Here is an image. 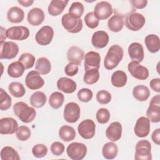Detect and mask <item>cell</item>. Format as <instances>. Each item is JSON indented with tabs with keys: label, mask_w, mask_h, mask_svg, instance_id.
Returning a JSON list of instances; mask_svg holds the SVG:
<instances>
[{
	"label": "cell",
	"mask_w": 160,
	"mask_h": 160,
	"mask_svg": "<svg viewBox=\"0 0 160 160\" xmlns=\"http://www.w3.org/2000/svg\"><path fill=\"white\" fill-rule=\"evenodd\" d=\"M6 31V29H4L2 26H1V40H0V42L5 41L4 40H6L7 36H6V32L5 34H4V32H5Z\"/></svg>",
	"instance_id": "cell-55"
},
{
	"label": "cell",
	"mask_w": 160,
	"mask_h": 160,
	"mask_svg": "<svg viewBox=\"0 0 160 160\" xmlns=\"http://www.w3.org/2000/svg\"><path fill=\"white\" fill-rule=\"evenodd\" d=\"M128 54L132 61L141 62L144 58V49L141 44L134 42L128 46Z\"/></svg>",
	"instance_id": "cell-19"
},
{
	"label": "cell",
	"mask_w": 160,
	"mask_h": 160,
	"mask_svg": "<svg viewBox=\"0 0 160 160\" xmlns=\"http://www.w3.org/2000/svg\"><path fill=\"white\" fill-rule=\"evenodd\" d=\"M32 153L37 158H43L48 153V148L43 144H37L32 147Z\"/></svg>",
	"instance_id": "cell-46"
},
{
	"label": "cell",
	"mask_w": 160,
	"mask_h": 160,
	"mask_svg": "<svg viewBox=\"0 0 160 160\" xmlns=\"http://www.w3.org/2000/svg\"><path fill=\"white\" fill-rule=\"evenodd\" d=\"M57 88L60 91L66 94H71L76 91L77 85L72 79L67 77H62L57 81Z\"/></svg>",
	"instance_id": "cell-23"
},
{
	"label": "cell",
	"mask_w": 160,
	"mask_h": 160,
	"mask_svg": "<svg viewBox=\"0 0 160 160\" xmlns=\"http://www.w3.org/2000/svg\"><path fill=\"white\" fill-rule=\"evenodd\" d=\"M1 160H20L18 152L11 146H4L1 151Z\"/></svg>",
	"instance_id": "cell-38"
},
{
	"label": "cell",
	"mask_w": 160,
	"mask_h": 160,
	"mask_svg": "<svg viewBox=\"0 0 160 160\" xmlns=\"http://www.w3.org/2000/svg\"><path fill=\"white\" fill-rule=\"evenodd\" d=\"M47 101L46 95L41 91H36L30 97L31 104L36 108L43 107Z\"/></svg>",
	"instance_id": "cell-34"
},
{
	"label": "cell",
	"mask_w": 160,
	"mask_h": 160,
	"mask_svg": "<svg viewBox=\"0 0 160 160\" xmlns=\"http://www.w3.org/2000/svg\"><path fill=\"white\" fill-rule=\"evenodd\" d=\"M8 89L10 94L15 98H22L25 95L26 89L22 83L12 82L9 84Z\"/></svg>",
	"instance_id": "cell-36"
},
{
	"label": "cell",
	"mask_w": 160,
	"mask_h": 160,
	"mask_svg": "<svg viewBox=\"0 0 160 160\" xmlns=\"http://www.w3.org/2000/svg\"><path fill=\"white\" fill-rule=\"evenodd\" d=\"M31 132L30 129L26 126H21L18 127L16 132V138L21 141H26L31 137Z\"/></svg>",
	"instance_id": "cell-43"
},
{
	"label": "cell",
	"mask_w": 160,
	"mask_h": 160,
	"mask_svg": "<svg viewBox=\"0 0 160 160\" xmlns=\"http://www.w3.org/2000/svg\"><path fill=\"white\" fill-rule=\"evenodd\" d=\"M84 52L82 49L76 46L70 47L67 52V59L69 62L80 65L84 58Z\"/></svg>",
	"instance_id": "cell-24"
},
{
	"label": "cell",
	"mask_w": 160,
	"mask_h": 160,
	"mask_svg": "<svg viewBox=\"0 0 160 160\" xmlns=\"http://www.w3.org/2000/svg\"><path fill=\"white\" fill-rule=\"evenodd\" d=\"M146 116L152 122L160 121V95L153 96L149 102V106L146 111Z\"/></svg>",
	"instance_id": "cell-8"
},
{
	"label": "cell",
	"mask_w": 160,
	"mask_h": 160,
	"mask_svg": "<svg viewBox=\"0 0 160 160\" xmlns=\"http://www.w3.org/2000/svg\"><path fill=\"white\" fill-rule=\"evenodd\" d=\"M124 24L123 16L118 14H115L108 20V27L112 32H118L122 29Z\"/></svg>",
	"instance_id": "cell-27"
},
{
	"label": "cell",
	"mask_w": 160,
	"mask_h": 160,
	"mask_svg": "<svg viewBox=\"0 0 160 160\" xmlns=\"http://www.w3.org/2000/svg\"><path fill=\"white\" fill-rule=\"evenodd\" d=\"M26 86L31 90H37L41 88L44 84V80L36 71L29 72L25 78Z\"/></svg>",
	"instance_id": "cell-14"
},
{
	"label": "cell",
	"mask_w": 160,
	"mask_h": 160,
	"mask_svg": "<svg viewBox=\"0 0 160 160\" xmlns=\"http://www.w3.org/2000/svg\"><path fill=\"white\" fill-rule=\"evenodd\" d=\"M18 2L24 7L31 6L34 3L33 0H18Z\"/></svg>",
	"instance_id": "cell-54"
},
{
	"label": "cell",
	"mask_w": 160,
	"mask_h": 160,
	"mask_svg": "<svg viewBox=\"0 0 160 160\" xmlns=\"http://www.w3.org/2000/svg\"><path fill=\"white\" fill-rule=\"evenodd\" d=\"M12 105V99L11 96L2 89L0 88V109L6 111Z\"/></svg>",
	"instance_id": "cell-40"
},
{
	"label": "cell",
	"mask_w": 160,
	"mask_h": 160,
	"mask_svg": "<svg viewBox=\"0 0 160 160\" xmlns=\"http://www.w3.org/2000/svg\"><path fill=\"white\" fill-rule=\"evenodd\" d=\"M99 76V72L98 69H89L86 71L83 77V80L87 84H94L98 81Z\"/></svg>",
	"instance_id": "cell-39"
},
{
	"label": "cell",
	"mask_w": 160,
	"mask_h": 160,
	"mask_svg": "<svg viewBox=\"0 0 160 160\" xmlns=\"http://www.w3.org/2000/svg\"><path fill=\"white\" fill-rule=\"evenodd\" d=\"M84 6L81 2L76 1L71 4L68 13L77 18H81L84 12Z\"/></svg>",
	"instance_id": "cell-42"
},
{
	"label": "cell",
	"mask_w": 160,
	"mask_h": 160,
	"mask_svg": "<svg viewBox=\"0 0 160 160\" xmlns=\"http://www.w3.org/2000/svg\"><path fill=\"white\" fill-rule=\"evenodd\" d=\"M149 88L144 85H138L132 89L133 97L139 101H146L150 96Z\"/></svg>",
	"instance_id": "cell-30"
},
{
	"label": "cell",
	"mask_w": 160,
	"mask_h": 160,
	"mask_svg": "<svg viewBox=\"0 0 160 160\" xmlns=\"http://www.w3.org/2000/svg\"><path fill=\"white\" fill-rule=\"evenodd\" d=\"M124 22L128 29L132 31H138L145 24L146 19L142 14L137 12H131L126 15Z\"/></svg>",
	"instance_id": "cell-4"
},
{
	"label": "cell",
	"mask_w": 160,
	"mask_h": 160,
	"mask_svg": "<svg viewBox=\"0 0 160 160\" xmlns=\"http://www.w3.org/2000/svg\"><path fill=\"white\" fill-rule=\"evenodd\" d=\"M109 40V35L106 31H98L93 33L91 38V43L96 48L102 49L108 45Z\"/></svg>",
	"instance_id": "cell-22"
},
{
	"label": "cell",
	"mask_w": 160,
	"mask_h": 160,
	"mask_svg": "<svg viewBox=\"0 0 160 160\" xmlns=\"http://www.w3.org/2000/svg\"><path fill=\"white\" fill-rule=\"evenodd\" d=\"M24 70L25 68L23 64L18 61L12 62L8 66L7 72L10 77L13 78H18L22 76Z\"/></svg>",
	"instance_id": "cell-32"
},
{
	"label": "cell",
	"mask_w": 160,
	"mask_h": 160,
	"mask_svg": "<svg viewBox=\"0 0 160 160\" xmlns=\"http://www.w3.org/2000/svg\"><path fill=\"white\" fill-rule=\"evenodd\" d=\"M78 131L79 134L83 139H90L95 135L96 124L91 119H85L79 123L78 126Z\"/></svg>",
	"instance_id": "cell-10"
},
{
	"label": "cell",
	"mask_w": 160,
	"mask_h": 160,
	"mask_svg": "<svg viewBox=\"0 0 160 160\" xmlns=\"http://www.w3.org/2000/svg\"><path fill=\"white\" fill-rule=\"evenodd\" d=\"M136 160H151V144L148 140L139 141L135 147Z\"/></svg>",
	"instance_id": "cell-5"
},
{
	"label": "cell",
	"mask_w": 160,
	"mask_h": 160,
	"mask_svg": "<svg viewBox=\"0 0 160 160\" xmlns=\"http://www.w3.org/2000/svg\"><path fill=\"white\" fill-rule=\"evenodd\" d=\"M78 99L83 102L90 101L93 96V93L91 90L88 88H82L78 92Z\"/></svg>",
	"instance_id": "cell-47"
},
{
	"label": "cell",
	"mask_w": 160,
	"mask_h": 160,
	"mask_svg": "<svg viewBox=\"0 0 160 160\" xmlns=\"http://www.w3.org/2000/svg\"><path fill=\"white\" fill-rule=\"evenodd\" d=\"M122 129V126L119 122H112L106 128V136L112 142L118 141L121 138Z\"/></svg>",
	"instance_id": "cell-20"
},
{
	"label": "cell",
	"mask_w": 160,
	"mask_h": 160,
	"mask_svg": "<svg viewBox=\"0 0 160 160\" xmlns=\"http://www.w3.org/2000/svg\"><path fill=\"white\" fill-rule=\"evenodd\" d=\"M128 69L131 75L137 79L145 80L149 77L148 69L139 62L131 61L128 63Z\"/></svg>",
	"instance_id": "cell-13"
},
{
	"label": "cell",
	"mask_w": 160,
	"mask_h": 160,
	"mask_svg": "<svg viewBox=\"0 0 160 160\" xmlns=\"http://www.w3.org/2000/svg\"><path fill=\"white\" fill-rule=\"evenodd\" d=\"M100 54L96 51H91L84 56V69H99L100 67Z\"/></svg>",
	"instance_id": "cell-17"
},
{
	"label": "cell",
	"mask_w": 160,
	"mask_h": 160,
	"mask_svg": "<svg viewBox=\"0 0 160 160\" xmlns=\"http://www.w3.org/2000/svg\"><path fill=\"white\" fill-rule=\"evenodd\" d=\"M118 152V148L113 142H108L104 144L102 149V154L103 157L106 159H114Z\"/></svg>",
	"instance_id": "cell-33"
},
{
	"label": "cell",
	"mask_w": 160,
	"mask_h": 160,
	"mask_svg": "<svg viewBox=\"0 0 160 160\" xmlns=\"http://www.w3.org/2000/svg\"><path fill=\"white\" fill-rule=\"evenodd\" d=\"M150 121L148 118L141 116L136 122L134 132L136 136L139 138H145L148 136L150 132Z\"/></svg>",
	"instance_id": "cell-16"
},
{
	"label": "cell",
	"mask_w": 160,
	"mask_h": 160,
	"mask_svg": "<svg viewBox=\"0 0 160 160\" xmlns=\"http://www.w3.org/2000/svg\"><path fill=\"white\" fill-rule=\"evenodd\" d=\"M151 139L152 141L157 145L160 144V129L158 128L155 129L151 135Z\"/></svg>",
	"instance_id": "cell-53"
},
{
	"label": "cell",
	"mask_w": 160,
	"mask_h": 160,
	"mask_svg": "<svg viewBox=\"0 0 160 160\" xmlns=\"http://www.w3.org/2000/svg\"><path fill=\"white\" fill-rule=\"evenodd\" d=\"M18 61L23 64L25 69H28L33 67L35 62V56L31 53L24 52L21 55Z\"/></svg>",
	"instance_id": "cell-41"
},
{
	"label": "cell",
	"mask_w": 160,
	"mask_h": 160,
	"mask_svg": "<svg viewBox=\"0 0 160 160\" xmlns=\"http://www.w3.org/2000/svg\"><path fill=\"white\" fill-rule=\"evenodd\" d=\"M78 71H79L78 66L72 62L68 63L64 68L65 74L67 76H71V77L75 76L78 72Z\"/></svg>",
	"instance_id": "cell-50"
},
{
	"label": "cell",
	"mask_w": 160,
	"mask_h": 160,
	"mask_svg": "<svg viewBox=\"0 0 160 160\" xmlns=\"http://www.w3.org/2000/svg\"><path fill=\"white\" fill-rule=\"evenodd\" d=\"M0 46L1 59H13L19 52L18 45L13 41L0 42Z\"/></svg>",
	"instance_id": "cell-7"
},
{
	"label": "cell",
	"mask_w": 160,
	"mask_h": 160,
	"mask_svg": "<svg viewBox=\"0 0 160 160\" xmlns=\"http://www.w3.org/2000/svg\"><path fill=\"white\" fill-rule=\"evenodd\" d=\"M45 18L44 11L39 8H34L28 13L27 20L30 25L38 26L42 23Z\"/></svg>",
	"instance_id": "cell-21"
},
{
	"label": "cell",
	"mask_w": 160,
	"mask_h": 160,
	"mask_svg": "<svg viewBox=\"0 0 160 160\" xmlns=\"http://www.w3.org/2000/svg\"><path fill=\"white\" fill-rule=\"evenodd\" d=\"M144 43L150 52L156 53L159 51L160 41L158 35L154 34L147 35L144 39Z\"/></svg>",
	"instance_id": "cell-28"
},
{
	"label": "cell",
	"mask_w": 160,
	"mask_h": 160,
	"mask_svg": "<svg viewBox=\"0 0 160 160\" xmlns=\"http://www.w3.org/2000/svg\"><path fill=\"white\" fill-rule=\"evenodd\" d=\"M7 18L12 23L21 22L24 18V12L18 6H12L7 12Z\"/></svg>",
	"instance_id": "cell-26"
},
{
	"label": "cell",
	"mask_w": 160,
	"mask_h": 160,
	"mask_svg": "<svg viewBox=\"0 0 160 160\" xmlns=\"http://www.w3.org/2000/svg\"><path fill=\"white\" fill-rule=\"evenodd\" d=\"M124 51L122 47L118 44L111 46L104 58V66L108 70H111L117 67L122 59Z\"/></svg>",
	"instance_id": "cell-1"
},
{
	"label": "cell",
	"mask_w": 160,
	"mask_h": 160,
	"mask_svg": "<svg viewBox=\"0 0 160 160\" xmlns=\"http://www.w3.org/2000/svg\"><path fill=\"white\" fill-rule=\"evenodd\" d=\"M54 36V30L50 26H42L36 34L35 40L38 44L41 46H46L50 44Z\"/></svg>",
	"instance_id": "cell-12"
},
{
	"label": "cell",
	"mask_w": 160,
	"mask_h": 160,
	"mask_svg": "<svg viewBox=\"0 0 160 160\" xmlns=\"http://www.w3.org/2000/svg\"><path fill=\"white\" fill-rule=\"evenodd\" d=\"M18 123L12 118H3L0 119V133L1 134H12L16 132Z\"/></svg>",
	"instance_id": "cell-18"
},
{
	"label": "cell",
	"mask_w": 160,
	"mask_h": 160,
	"mask_svg": "<svg viewBox=\"0 0 160 160\" xmlns=\"http://www.w3.org/2000/svg\"><path fill=\"white\" fill-rule=\"evenodd\" d=\"M29 29L23 26H12L6 29V36L12 40L23 41L29 36Z\"/></svg>",
	"instance_id": "cell-11"
},
{
	"label": "cell",
	"mask_w": 160,
	"mask_h": 160,
	"mask_svg": "<svg viewBox=\"0 0 160 160\" xmlns=\"http://www.w3.org/2000/svg\"><path fill=\"white\" fill-rule=\"evenodd\" d=\"M84 21L86 25L91 29L97 28L99 22V20L96 16L94 12H89L87 13L84 17Z\"/></svg>",
	"instance_id": "cell-45"
},
{
	"label": "cell",
	"mask_w": 160,
	"mask_h": 160,
	"mask_svg": "<svg viewBox=\"0 0 160 160\" xmlns=\"http://www.w3.org/2000/svg\"><path fill=\"white\" fill-rule=\"evenodd\" d=\"M13 112L14 114L24 123L32 122L36 116L35 109L29 106L26 103L22 101L17 102L14 104Z\"/></svg>",
	"instance_id": "cell-2"
},
{
	"label": "cell",
	"mask_w": 160,
	"mask_h": 160,
	"mask_svg": "<svg viewBox=\"0 0 160 160\" xmlns=\"http://www.w3.org/2000/svg\"><path fill=\"white\" fill-rule=\"evenodd\" d=\"M63 28L70 33H78L82 29V20L69 13L64 14L61 18Z\"/></svg>",
	"instance_id": "cell-3"
},
{
	"label": "cell",
	"mask_w": 160,
	"mask_h": 160,
	"mask_svg": "<svg viewBox=\"0 0 160 160\" xmlns=\"http://www.w3.org/2000/svg\"><path fill=\"white\" fill-rule=\"evenodd\" d=\"M64 145L59 141H56L54 142L51 145V151L52 154L54 156H61L64 151Z\"/></svg>",
	"instance_id": "cell-49"
},
{
	"label": "cell",
	"mask_w": 160,
	"mask_h": 160,
	"mask_svg": "<svg viewBox=\"0 0 160 160\" xmlns=\"http://www.w3.org/2000/svg\"><path fill=\"white\" fill-rule=\"evenodd\" d=\"M96 100L101 104H107L111 100V94L106 90H100L96 94Z\"/></svg>",
	"instance_id": "cell-48"
},
{
	"label": "cell",
	"mask_w": 160,
	"mask_h": 160,
	"mask_svg": "<svg viewBox=\"0 0 160 160\" xmlns=\"http://www.w3.org/2000/svg\"><path fill=\"white\" fill-rule=\"evenodd\" d=\"M111 4L108 1H99L94 6V13L99 20L108 19L112 14Z\"/></svg>",
	"instance_id": "cell-15"
},
{
	"label": "cell",
	"mask_w": 160,
	"mask_h": 160,
	"mask_svg": "<svg viewBox=\"0 0 160 160\" xmlns=\"http://www.w3.org/2000/svg\"><path fill=\"white\" fill-rule=\"evenodd\" d=\"M111 84L116 88L124 87L128 81V76L123 71L118 70L114 72L111 78Z\"/></svg>",
	"instance_id": "cell-29"
},
{
	"label": "cell",
	"mask_w": 160,
	"mask_h": 160,
	"mask_svg": "<svg viewBox=\"0 0 160 160\" xmlns=\"http://www.w3.org/2000/svg\"><path fill=\"white\" fill-rule=\"evenodd\" d=\"M81 109L79 105L74 102H70L66 104L63 117L66 121L70 123L76 122L80 118Z\"/></svg>",
	"instance_id": "cell-9"
},
{
	"label": "cell",
	"mask_w": 160,
	"mask_h": 160,
	"mask_svg": "<svg viewBox=\"0 0 160 160\" xmlns=\"http://www.w3.org/2000/svg\"><path fill=\"white\" fill-rule=\"evenodd\" d=\"M110 117L111 115L109 110L103 108L99 109L96 114V120L100 124L107 123L109 121Z\"/></svg>",
	"instance_id": "cell-44"
},
{
	"label": "cell",
	"mask_w": 160,
	"mask_h": 160,
	"mask_svg": "<svg viewBox=\"0 0 160 160\" xmlns=\"http://www.w3.org/2000/svg\"><path fill=\"white\" fill-rule=\"evenodd\" d=\"M68 1L52 0L48 8V13L52 16H57L61 14L66 7Z\"/></svg>",
	"instance_id": "cell-25"
},
{
	"label": "cell",
	"mask_w": 160,
	"mask_h": 160,
	"mask_svg": "<svg viewBox=\"0 0 160 160\" xmlns=\"http://www.w3.org/2000/svg\"><path fill=\"white\" fill-rule=\"evenodd\" d=\"M64 101V96L63 94L58 91H55L53 92L49 96V104L52 108L57 109L62 106Z\"/></svg>",
	"instance_id": "cell-37"
},
{
	"label": "cell",
	"mask_w": 160,
	"mask_h": 160,
	"mask_svg": "<svg viewBox=\"0 0 160 160\" xmlns=\"http://www.w3.org/2000/svg\"><path fill=\"white\" fill-rule=\"evenodd\" d=\"M149 86L154 91L158 93L160 92V79L159 78L151 79L149 82Z\"/></svg>",
	"instance_id": "cell-51"
},
{
	"label": "cell",
	"mask_w": 160,
	"mask_h": 160,
	"mask_svg": "<svg viewBox=\"0 0 160 160\" xmlns=\"http://www.w3.org/2000/svg\"><path fill=\"white\" fill-rule=\"evenodd\" d=\"M59 136L62 141L69 142L76 138V131L72 127L64 125L59 130Z\"/></svg>",
	"instance_id": "cell-35"
},
{
	"label": "cell",
	"mask_w": 160,
	"mask_h": 160,
	"mask_svg": "<svg viewBox=\"0 0 160 160\" xmlns=\"http://www.w3.org/2000/svg\"><path fill=\"white\" fill-rule=\"evenodd\" d=\"M35 69L41 75L48 74L51 70V64L50 61L45 57L39 58L36 62Z\"/></svg>",
	"instance_id": "cell-31"
},
{
	"label": "cell",
	"mask_w": 160,
	"mask_h": 160,
	"mask_svg": "<svg viewBox=\"0 0 160 160\" xmlns=\"http://www.w3.org/2000/svg\"><path fill=\"white\" fill-rule=\"evenodd\" d=\"M132 4V6L136 9H143L148 4L147 0H132L130 1Z\"/></svg>",
	"instance_id": "cell-52"
},
{
	"label": "cell",
	"mask_w": 160,
	"mask_h": 160,
	"mask_svg": "<svg viewBox=\"0 0 160 160\" xmlns=\"http://www.w3.org/2000/svg\"><path fill=\"white\" fill-rule=\"evenodd\" d=\"M86 146L82 142H74L68 145L66 152L68 157L72 160H81L87 154Z\"/></svg>",
	"instance_id": "cell-6"
}]
</instances>
